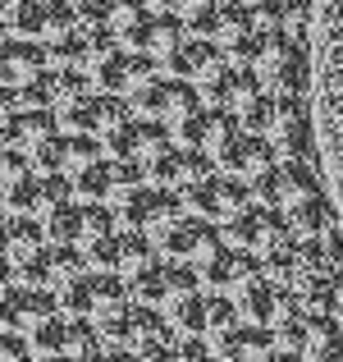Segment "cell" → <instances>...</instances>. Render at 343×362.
<instances>
[{"mask_svg":"<svg viewBox=\"0 0 343 362\" xmlns=\"http://www.w3.org/2000/svg\"><path fill=\"white\" fill-rule=\"evenodd\" d=\"M256 78L270 97H307V83H311V64H307V46L289 33H261V46H256V60H252Z\"/></svg>","mask_w":343,"mask_h":362,"instance_id":"6da1fadb","label":"cell"},{"mask_svg":"<svg viewBox=\"0 0 343 362\" xmlns=\"http://www.w3.org/2000/svg\"><path fill=\"white\" fill-rule=\"evenodd\" d=\"M252 202H265V206H279V211H293L298 202L320 193V179L311 170V160H275L270 170L252 179Z\"/></svg>","mask_w":343,"mask_h":362,"instance_id":"7a4b0ae2","label":"cell"},{"mask_svg":"<svg viewBox=\"0 0 343 362\" xmlns=\"http://www.w3.org/2000/svg\"><path fill=\"white\" fill-rule=\"evenodd\" d=\"M220 230H224V243L247 247V252H256V257H265L270 247H279L284 239H293V234H289V216H284L279 206H265V202H247L234 221L220 225Z\"/></svg>","mask_w":343,"mask_h":362,"instance_id":"3957f363","label":"cell"},{"mask_svg":"<svg viewBox=\"0 0 343 362\" xmlns=\"http://www.w3.org/2000/svg\"><path fill=\"white\" fill-rule=\"evenodd\" d=\"M197 289H202V275H197V266H193V262H174V257H169V262H156L138 284H133L138 303L160 308L165 317H169V312H174L183 298H193Z\"/></svg>","mask_w":343,"mask_h":362,"instance_id":"277c9868","label":"cell"},{"mask_svg":"<svg viewBox=\"0 0 343 362\" xmlns=\"http://www.w3.org/2000/svg\"><path fill=\"white\" fill-rule=\"evenodd\" d=\"M183 202H188V211H197V216H206V221L224 225V221H234V216L252 202V188H247V179H238V175L211 170L197 188H188V193H183Z\"/></svg>","mask_w":343,"mask_h":362,"instance_id":"5b68a950","label":"cell"},{"mask_svg":"<svg viewBox=\"0 0 343 362\" xmlns=\"http://www.w3.org/2000/svg\"><path fill=\"white\" fill-rule=\"evenodd\" d=\"M261 33H265V28L256 23V14L243 5V0H224V5H220V18H215V33H211V42L220 46V51H224L234 64L252 69V60H256V46H261Z\"/></svg>","mask_w":343,"mask_h":362,"instance_id":"8992f818","label":"cell"},{"mask_svg":"<svg viewBox=\"0 0 343 362\" xmlns=\"http://www.w3.org/2000/svg\"><path fill=\"white\" fill-rule=\"evenodd\" d=\"M197 275H202V289H211V293H243L247 284L261 275V257L256 252H247V247H234V243H224V247H215L211 257H206L202 266H197Z\"/></svg>","mask_w":343,"mask_h":362,"instance_id":"52a82bcc","label":"cell"},{"mask_svg":"<svg viewBox=\"0 0 343 362\" xmlns=\"http://www.w3.org/2000/svg\"><path fill=\"white\" fill-rule=\"evenodd\" d=\"M275 156L284 160H311V115L302 97H279L275 101V119L265 129Z\"/></svg>","mask_w":343,"mask_h":362,"instance_id":"ba28073f","label":"cell"},{"mask_svg":"<svg viewBox=\"0 0 343 362\" xmlns=\"http://www.w3.org/2000/svg\"><path fill=\"white\" fill-rule=\"evenodd\" d=\"M215 247H224V230L215 221H206V216H197V211H188L183 221L160 239V252H165V257H174V262H193V266H202Z\"/></svg>","mask_w":343,"mask_h":362,"instance_id":"9c48e42d","label":"cell"},{"mask_svg":"<svg viewBox=\"0 0 343 362\" xmlns=\"http://www.w3.org/2000/svg\"><path fill=\"white\" fill-rule=\"evenodd\" d=\"M275 165V147L265 133H252V129H238L234 138L224 142L220 151H215V170H224V175H238L252 184L261 170Z\"/></svg>","mask_w":343,"mask_h":362,"instance_id":"30bf717a","label":"cell"},{"mask_svg":"<svg viewBox=\"0 0 343 362\" xmlns=\"http://www.w3.org/2000/svg\"><path fill=\"white\" fill-rule=\"evenodd\" d=\"M51 312H60L51 289H32V284L14 280L5 293H0V326L18 330V335H28V330H32L42 317H51Z\"/></svg>","mask_w":343,"mask_h":362,"instance_id":"8fae6325","label":"cell"},{"mask_svg":"<svg viewBox=\"0 0 343 362\" xmlns=\"http://www.w3.org/2000/svg\"><path fill=\"white\" fill-rule=\"evenodd\" d=\"M234 303H238V312H243L247 326H265V330H270L298 298H293L284 284H275V280H265V275H256V280L247 284L243 293H234Z\"/></svg>","mask_w":343,"mask_h":362,"instance_id":"7c38bea8","label":"cell"},{"mask_svg":"<svg viewBox=\"0 0 343 362\" xmlns=\"http://www.w3.org/2000/svg\"><path fill=\"white\" fill-rule=\"evenodd\" d=\"M46 69H51V55H46V46L32 42V37H9V46L0 51V83H9L14 92L32 88Z\"/></svg>","mask_w":343,"mask_h":362,"instance_id":"4fadbf2b","label":"cell"},{"mask_svg":"<svg viewBox=\"0 0 343 362\" xmlns=\"http://www.w3.org/2000/svg\"><path fill=\"white\" fill-rule=\"evenodd\" d=\"M188 23L179 14H169V9H156V14H151V23H147V37H142V46L138 51L142 55H151V60L160 64V69L169 74V64H174V55L183 51V42H188Z\"/></svg>","mask_w":343,"mask_h":362,"instance_id":"5bb4252c","label":"cell"},{"mask_svg":"<svg viewBox=\"0 0 343 362\" xmlns=\"http://www.w3.org/2000/svg\"><path fill=\"white\" fill-rule=\"evenodd\" d=\"M160 262V243L147 230H119V247H114V275H124L128 284H138L151 266Z\"/></svg>","mask_w":343,"mask_h":362,"instance_id":"9a60e30c","label":"cell"},{"mask_svg":"<svg viewBox=\"0 0 343 362\" xmlns=\"http://www.w3.org/2000/svg\"><path fill=\"white\" fill-rule=\"evenodd\" d=\"M51 133H60L55 110H46V106H18V115L9 119V129H5V147L28 151V156H32V151L51 138Z\"/></svg>","mask_w":343,"mask_h":362,"instance_id":"2e32d148","label":"cell"},{"mask_svg":"<svg viewBox=\"0 0 343 362\" xmlns=\"http://www.w3.org/2000/svg\"><path fill=\"white\" fill-rule=\"evenodd\" d=\"M151 14H156V9H151L147 0H110L106 23H101V28H110V33L119 37L124 46H128V51H138V46H142V37H147Z\"/></svg>","mask_w":343,"mask_h":362,"instance_id":"e0dca14e","label":"cell"},{"mask_svg":"<svg viewBox=\"0 0 343 362\" xmlns=\"http://www.w3.org/2000/svg\"><path fill=\"white\" fill-rule=\"evenodd\" d=\"M46 230H42V221L37 216H14L9 211V243H5V262H14V266H28V262H37V257L46 252Z\"/></svg>","mask_w":343,"mask_h":362,"instance_id":"ac0fdd59","label":"cell"},{"mask_svg":"<svg viewBox=\"0 0 343 362\" xmlns=\"http://www.w3.org/2000/svg\"><path fill=\"white\" fill-rule=\"evenodd\" d=\"M88 271V257H83L78 243H51L42 252V284L46 289H64L69 280H78V275Z\"/></svg>","mask_w":343,"mask_h":362,"instance_id":"d6986e66","label":"cell"},{"mask_svg":"<svg viewBox=\"0 0 343 362\" xmlns=\"http://www.w3.org/2000/svg\"><path fill=\"white\" fill-rule=\"evenodd\" d=\"M243 326H247V321H243V312H238V303L229 298V293H211V308H206V335H202L206 344L220 354L224 339L238 335Z\"/></svg>","mask_w":343,"mask_h":362,"instance_id":"ffe728a7","label":"cell"},{"mask_svg":"<svg viewBox=\"0 0 343 362\" xmlns=\"http://www.w3.org/2000/svg\"><path fill=\"white\" fill-rule=\"evenodd\" d=\"M284 216H289V234H293V239H325V234H330V202H325V193L298 202L293 211H284Z\"/></svg>","mask_w":343,"mask_h":362,"instance_id":"44dd1931","label":"cell"},{"mask_svg":"<svg viewBox=\"0 0 343 362\" xmlns=\"http://www.w3.org/2000/svg\"><path fill=\"white\" fill-rule=\"evenodd\" d=\"M270 354H275V339H270L265 326H243L238 335H229L224 349H220L224 362H265Z\"/></svg>","mask_w":343,"mask_h":362,"instance_id":"7402d4cb","label":"cell"},{"mask_svg":"<svg viewBox=\"0 0 343 362\" xmlns=\"http://www.w3.org/2000/svg\"><path fill=\"white\" fill-rule=\"evenodd\" d=\"M64 330H69V317H64V312H51V317H42L23 339H28V349H32L37 358L60 362L64 358Z\"/></svg>","mask_w":343,"mask_h":362,"instance_id":"603a6c76","label":"cell"},{"mask_svg":"<svg viewBox=\"0 0 343 362\" xmlns=\"http://www.w3.org/2000/svg\"><path fill=\"white\" fill-rule=\"evenodd\" d=\"M55 308H60L64 317H92V312H97V280H92V271H83L78 280L55 289Z\"/></svg>","mask_w":343,"mask_h":362,"instance_id":"cb8c5ba5","label":"cell"},{"mask_svg":"<svg viewBox=\"0 0 343 362\" xmlns=\"http://www.w3.org/2000/svg\"><path fill=\"white\" fill-rule=\"evenodd\" d=\"M97 160H106V142L97 133H64V175H78Z\"/></svg>","mask_w":343,"mask_h":362,"instance_id":"d4e9b609","label":"cell"},{"mask_svg":"<svg viewBox=\"0 0 343 362\" xmlns=\"http://www.w3.org/2000/svg\"><path fill=\"white\" fill-rule=\"evenodd\" d=\"M220 5H224V0H169V14L183 18L193 37H211L215 18H220Z\"/></svg>","mask_w":343,"mask_h":362,"instance_id":"484cf974","label":"cell"},{"mask_svg":"<svg viewBox=\"0 0 343 362\" xmlns=\"http://www.w3.org/2000/svg\"><path fill=\"white\" fill-rule=\"evenodd\" d=\"M73 179V197L78 202H114V184H110V160H97V165L78 170Z\"/></svg>","mask_w":343,"mask_h":362,"instance_id":"4316f807","label":"cell"},{"mask_svg":"<svg viewBox=\"0 0 343 362\" xmlns=\"http://www.w3.org/2000/svg\"><path fill=\"white\" fill-rule=\"evenodd\" d=\"M42 230H46V243H78L83 239V206L78 202L55 206L51 216H42Z\"/></svg>","mask_w":343,"mask_h":362,"instance_id":"83f0119b","label":"cell"},{"mask_svg":"<svg viewBox=\"0 0 343 362\" xmlns=\"http://www.w3.org/2000/svg\"><path fill=\"white\" fill-rule=\"evenodd\" d=\"M101 349H106V339H101V326H97V321H92V317H69V330H64V358L101 354Z\"/></svg>","mask_w":343,"mask_h":362,"instance_id":"f1b7e54d","label":"cell"},{"mask_svg":"<svg viewBox=\"0 0 343 362\" xmlns=\"http://www.w3.org/2000/svg\"><path fill=\"white\" fill-rule=\"evenodd\" d=\"M206 308H211V289H197L193 298H183L174 312H169V321H174L179 335H206Z\"/></svg>","mask_w":343,"mask_h":362,"instance_id":"f546056e","label":"cell"},{"mask_svg":"<svg viewBox=\"0 0 343 362\" xmlns=\"http://www.w3.org/2000/svg\"><path fill=\"white\" fill-rule=\"evenodd\" d=\"M270 339H275V349H289V354H307V317L298 312V303H293V308L270 326Z\"/></svg>","mask_w":343,"mask_h":362,"instance_id":"4dcf8cb0","label":"cell"},{"mask_svg":"<svg viewBox=\"0 0 343 362\" xmlns=\"http://www.w3.org/2000/svg\"><path fill=\"white\" fill-rule=\"evenodd\" d=\"M114 221H119V230H147V211H151V184L138 188V193L128 197H114Z\"/></svg>","mask_w":343,"mask_h":362,"instance_id":"1f68e13d","label":"cell"},{"mask_svg":"<svg viewBox=\"0 0 343 362\" xmlns=\"http://www.w3.org/2000/svg\"><path fill=\"white\" fill-rule=\"evenodd\" d=\"M32 170L37 175H64V129L51 133V138L32 151Z\"/></svg>","mask_w":343,"mask_h":362,"instance_id":"d6a6232c","label":"cell"},{"mask_svg":"<svg viewBox=\"0 0 343 362\" xmlns=\"http://www.w3.org/2000/svg\"><path fill=\"white\" fill-rule=\"evenodd\" d=\"M83 257H88L92 271H114V247H119V234H106V239H88L78 243Z\"/></svg>","mask_w":343,"mask_h":362,"instance_id":"836d02e7","label":"cell"},{"mask_svg":"<svg viewBox=\"0 0 343 362\" xmlns=\"http://www.w3.org/2000/svg\"><path fill=\"white\" fill-rule=\"evenodd\" d=\"M64 5L73 9V14L83 18L88 28H101L106 23V9H110V0H64Z\"/></svg>","mask_w":343,"mask_h":362,"instance_id":"e575fe53","label":"cell"},{"mask_svg":"<svg viewBox=\"0 0 343 362\" xmlns=\"http://www.w3.org/2000/svg\"><path fill=\"white\" fill-rule=\"evenodd\" d=\"M18 106H23L18 92L9 88V83H0V147H5V129H9V119L18 115Z\"/></svg>","mask_w":343,"mask_h":362,"instance_id":"d590c367","label":"cell"},{"mask_svg":"<svg viewBox=\"0 0 343 362\" xmlns=\"http://www.w3.org/2000/svg\"><path fill=\"white\" fill-rule=\"evenodd\" d=\"M307 362H343V335L325 339V344H316V349H307Z\"/></svg>","mask_w":343,"mask_h":362,"instance_id":"8d00e7d4","label":"cell"},{"mask_svg":"<svg viewBox=\"0 0 343 362\" xmlns=\"http://www.w3.org/2000/svg\"><path fill=\"white\" fill-rule=\"evenodd\" d=\"M106 362H142V354H133V349H106Z\"/></svg>","mask_w":343,"mask_h":362,"instance_id":"74e56055","label":"cell"},{"mask_svg":"<svg viewBox=\"0 0 343 362\" xmlns=\"http://www.w3.org/2000/svg\"><path fill=\"white\" fill-rule=\"evenodd\" d=\"M265 362H307V354H289V349H275Z\"/></svg>","mask_w":343,"mask_h":362,"instance_id":"f35d334b","label":"cell"},{"mask_svg":"<svg viewBox=\"0 0 343 362\" xmlns=\"http://www.w3.org/2000/svg\"><path fill=\"white\" fill-rule=\"evenodd\" d=\"M5 243H9V216H0V257H5Z\"/></svg>","mask_w":343,"mask_h":362,"instance_id":"ab89813d","label":"cell"},{"mask_svg":"<svg viewBox=\"0 0 343 362\" xmlns=\"http://www.w3.org/2000/svg\"><path fill=\"white\" fill-rule=\"evenodd\" d=\"M64 362H106V349L101 354H83V358H64Z\"/></svg>","mask_w":343,"mask_h":362,"instance_id":"60d3db41","label":"cell"},{"mask_svg":"<svg viewBox=\"0 0 343 362\" xmlns=\"http://www.w3.org/2000/svg\"><path fill=\"white\" fill-rule=\"evenodd\" d=\"M9 37H14V33H9V23H5V18H0V51H5V46H9Z\"/></svg>","mask_w":343,"mask_h":362,"instance_id":"b9f144b4","label":"cell"},{"mask_svg":"<svg viewBox=\"0 0 343 362\" xmlns=\"http://www.w3.org/2000/svg\"><path fill=\"white\" fill-rule=\"evenodd\" d=\"M147 5H151V9H169V0H147Z\"/></svg>","mask_w":343,"mask_h":362,"instance_id":"7bdbcfd3","label":"cell"},{"mask_svg":"<svg viewBox=\"0 0 343 362\" xmlns=\"http://www.w3.org/2000/svg\"><path fill=\"white\" fill-rule=\"evenodd\" d=\"M23 362H51V358H37V354H28V358H23Z\"/></svg>","mask_w":343,"mask_h":362,"instance_id":"ee69618b","label":"cell"},{"mask_svg":"<svg viewBox=\"0 0 343 362\" xmlns=\"http://www.w3.org/2000/svg\"><path fill=\"white\" fill-rule=\"evenodd\" d=\"M211 362H224V358H220V354H215V358H211Z\"/></svg>","mask_w":343,"mask_h":362,"instance_id":"f6af8a7d","label":"cell"}]
</instances>
